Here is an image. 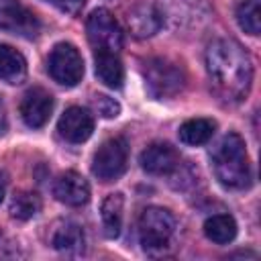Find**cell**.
<instances>
[{"instance_id": "8fae6325", "label": "cell", "mask_w": 261, "mask_h": 261, "mask_svg": "<svg viewBox=\"0 0 261 261\" xmlns=\"http://www.w3.org/2000/svg\"><path fill=\"white\" fill-rule=\"evenodd\" d=\"M57 130L69 143H84L94 133V116L88 108L69 106L61 114V118L57 122Z\"/></svg>"}, {"instance_id": "4fadbf2b", "label": "cell", "mask_w": 261, "mask_h": 261, "mask_svg": "<svg viewBox=\"0 0 261 261\" xmlns=\"http://www.w3.org/2000/svg\"><path fill=\"white\" fill-rule=\"evenodd\" d=\"M139 161L151 175H169L179 167V153L169 143H153L141 153Z\"/></svg>"}, {"instance_id": "7402d4cb", "label": "cell", "mask_w": 261, "mask_h": 261, "mask_svg": "<svg viewBox=\"0 0 261 261\" xmlns=\"http://www.w3.org/2000/svg\"><path fill=\"white\" fill-rule=\"evenodd\" d=\"M239 27L249 35H259L261 31V0H243L237 6Z\"/></svg>"}, {"instance_id": "ba28073f", "label": "cell", "mask_w": 261, "mask_h": 261, "mask_svg": "<svg viewBox=\"0 0 261 261\" xmlns=\"http://www.w3.org/2000/svg\"><path fill=\"white\" fill-rule=\"evenodd\" d=\"M155 12L161 24L184 31L206 18V4L202 0H159Z\"/></svg>"}, {"instance_id": "2e32d148", "label": "cell", "mask_w": 261, "mask_h": 261, "mask_svg": "<svg viewBox=\"0 0 261 261\" xmlns=\"http://www.w3.org/2000/svg\"><path fill=\"white\" fill-rule=\"evenodd\" d=\"M94 69H96L98 80L104 86H108L112 90L122 88L124 67H122V61L118 59V53H96L94 55Z\"/></svg>"}, {"instance_id": "ffe728a7", "label": "cell", "mask_w": 261, "mask_h": 261, "mask_svg": "<svg viewBox=\"0 0 261 261\" xmlns=\"http://www.w3.org/2000/svg\"><path fill=\"white\" fill-rule=\"evenodd\" d=\"M128 27L137 37H151L161 22L153 6H135L128 12Z\"/></svg>"}, {"instance_id": "52a82bcc", "label": "cell", "mask_w": 261, "mask_h": 261, "mask_svg": "<svg viewBox=\"0 0 261 261\" xmlns=\"http://www.w3.org/2000/svg\"><path fill=\"white\" fill-rule=\"evenodd\" d=\"M47 69L57 84L73 88L84 77V59L71 43H57L49 53Z\"/></svg>"}, {"instance_id": "7c38bea8", "label": "cell", "mask_w": 261, "mask_h": 261, "mask_svg": "<svg viewBox=\"0 0 261 261\" xmlns=\"http://www.w3.org/2000/svg\"><path fill=\"white\" fill-rule=\"evenodd\" d=\"M53 196L65 206H84L90 200V184L77 171H63L53 184Z\"/></svg>"}, {"instance_id": "9c48e42d", "label": "cell", "mask_w": 261, "mask_h": 261, "mask_svg": "<svg viewBox=\"0 0 261 261\" xmlns=\"http://www.w3.org/2000/svg\"><path fill=\"white\" fill-rule=\"evenodd\" d=\"M0 31L35 39L41 33V20L20 0H0Z\"/></svg>"}, {"instance_id": "277c9868", "label": "cell", "mask_w": 261, "mask_h": 261, "mask_svg": "<svg viewBox=\"0 0 261 261\" xmlns=\"http://www.w3.org/2000/svg\"><path fill=\"white\" fill-rule=\"evenodd\" d=\"M86 33L96 53H118L124 45V33L120 24L106 8L92 10L86 22Z\"/></svg>"}, {"instance_id": "484cf974", "label": "cell", "mask_w": 261, "mask_h": 261, "mask_svg": "<svg viewBox=\"0 0 261 261\" xmlns=\"http://www.w3.org/2000/svg\"><path fill=\"white\" fill-rule=\"evenodd\" d=\"M6 184H8L6 173H4V171H0V202L4 200V194H6Z\"/></svg>"}, {"instance_id": "9a60e30c", "label": "cell", "mask_w": 261, "mask_h": 261, "mask_svg": "<svg viewBox=\"0 0 261 261\" xmlns=\"http://www.w3.org/2000/svg\"><path fill=\"white\" fill-rule=\"evenodd\" d=\"M0 80L6 84H22L27 80V59L20 51L0 43Z\"/></svg>"}, {"instance_id": "7a4b0ae2", "label": "cell", "mask_w": 261, "mask_h": 261, "mask_svg": "<svg viewBox=\"0 0 261 261\" xmlns=\"http://www.w3.org/2000/svg\"><path fill=\"white\" fill-rule=\"evenodd\" d=\"M212 169L216 179L228 190H243L251 184V163L241 135L228 133L220 139L212 153Z\"/></svg>"}, {"instance_id": "d4e9b609", "label": "cell", "mask_w": 261, "mask_h": 261, "mask_svg": "<svg viewBox=\"0 0 261 261\" xmlns=\"http://www.w3.org/2000/svg\"><path fill=\"white\" fill-rule=\"evenodd\" d=\"M6 128H8V116H6V106L0 98V135L6 133Z\"/></svg>"}, {"instance_id": "603a6c76", "label": "cell", "mask_w": 261, "mask_h": 261, "mask_svg": "<svg viewBox=\"0 0 261 261\" xmlns=\"http://www.w3.org/2000/svg\"><path fill=\"white\" fill-rule=\"evenodd\" d=\"M92 106L94 110L102 116V118H116L120 114V104L110 98V96H104V94H98L92 98Z\"/></svg>"}, {"instance_id": "30bf717a", "label": "cell", "mask_w": 261, "mask_h": 261, "mask_svg": "<svg viewBox=\"0 0 261 261\" xmlns=\"http://www.w3.org/2000/svg\"><path fill=\"white\" fill-rule=\"evenodd\" d=\"M53 96L43 88H31L20 102V116L27 126L41 128L47 124L53 112Z\"/></svg>"}, {"instance_id": "e0dca14e", "label": "cell", "mask_w": 261, "mask_h": 261, "mask_svg": "<svg viewBox=\"0 0 261 261\" xmlns=\"http://www.w3.org/2000/svg\"><path fill=\"white\" fill-rule=\"evenodd\" d=\"M122 210H124V198L122 194H108L100 206L102 216V228L108 239H116L122 228Z\"/></svg>"}, {"instance_id": "5bb4252c", "label": "cell", "mask_w": 261, "mask_h": 261, "mask_svg": "<svg viewBox=\"0 0 261 261\" xmlns=\"http://www.w3.org/2000/svg\"><path fill=\"white\" fill-rule=\"evenodd\" d=\"M49 243L59 253L82 255L86 249V234H84V228L80 224H75L71 220H63L53 228Z\"/></svg>"}, {"instance_id": "3957f363", "label": "cell", "mask_w": 261, "mask_h": 261, "mask_svg": "<svg viewBox=\"0 0 261 261\" xmlns=\"http://www.w3.org/2000/svg\"><path fill=\"white\" fill-rule=\"evenodd\" d=\"M175 228L177 222L169 210L151 206L139 218V241L149 255H163L171 247Z\"/></svg>"}, {"instance_id": "cb8c5ba5", "label": "cell", "mask_w": 261, "mask_h": 261, "mask_svg": "<svg viewBox=\"0 0 261 261\" xmlns=\"http://www.w3.org/2000/svg\"><path fill=\"white\" fill-rule=\"evenodd\" d=\"M61 12H67V14H80L82 8L86 6V0H51Z\"/></svg>"}, {"instance_id": "ac0fdd59", "label": "cell", "mask_w": 261, "mask_h": 261, "mask_svg": "<svg viewBox=\"0 0 261 261\" xmlns=\"http://www.w3.org/2000/svg\"><path fill=\"white\" fill-rule=\"evenodd\" d=\"M214 130H216L214 120H210V118H190L179 126L177 137L184 145L198 147V145L208 143L212 139Z\"/></svg>"}, {"instance_id": "d6986e66", "label": "cell", "mask_w": 261, "mask_h": 261, "mask_svg": "<svg viewBox=\"0 0 261 261\" xmlns=\"http://www.w3.org/2000/svg\"><path fill=\"white\" fill-rule=\"evenodd\" d=\"M204 234L218 245H226L237 237V222L230 214H214L204 222Z\"/></svg>"}, {"instance_id": "6da1fadb", "label": "cell", "mask_w": 261, "mask_h": 261, "mask_svg": "<svg viewBox=\"0 0 261 261\" xmlns=\"http://www.w3.org/2000/svg\"><path fill=\"white\" fill-rule=\"evenodd\" d=\"M206 69L212 90L224 102H241L253 84V61L234 39H214L206 49Z\"/></svg>"}, {"instance_id": "8992f818", "label": "cell", "mask_w": 261, "mask_h": 261, "mask_svg": "<svg viewBox=\"0 0 261 261\" xmlns=\"http://www.w3.org/2000/svg\"><path fill=\"white\" fill-rule=\"evenodd\" d=\"M128 165V143L122 137H112L104 141L92 159V173L100 181L118 179Z\"/></svg>"}, {"instance_id": "5b68a950", "label": "cell", "mask_w": 261, "mask_h": 261, "mask_svg": "<svg viewBox=\"0 0 261 261\" xmlns=\"http://www.w3.org/2000/svg\"><path fill=\"white\" fill-rule=\"evenodd\" d=\"M186 75L181 67L169 59L157 57L145 65V84L153 98H173L181 92Z\"/></svg>"}, {"instance_id": "44dd1931", "label": "cell", "mask_w": 261, "mask_h": 261, "mask_svg": "<svg viewBox=\"0 0 261 261\" xmlns=\"http://www.w3.org/2000/svg\"><path fill=\"white\" fill-rule=\"evenodd\" d=\"M10 216L18 220H29L39 214L41 210V198L35 192H18L10 200Z\"/></svg>"}]
</instances>
